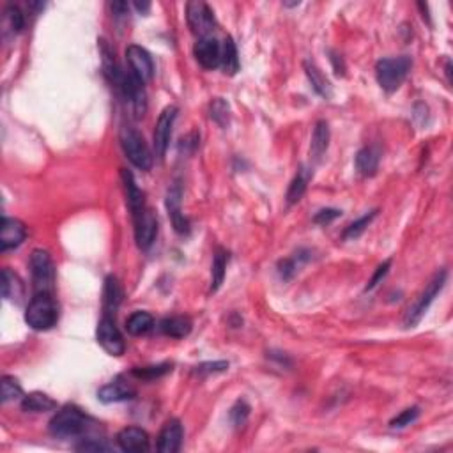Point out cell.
Returning <instances> with one entry per match:
<instances>
[{
  "instance_id": "484cf974",
  "label": "cell",
  "mask_w": 453,
  "mask_h": 453,
  "mask_svg": "<svg viewBox=\"0 0 453 453\" xmlns=\"http://www.w3.org/2000/svg\"><path fill=\"white\" fill-rule=\"evenodd\" d=\"M23 283L17 273H12L9 268L2 270V296L9 301H20L23 298Z\"/></svg>"
},
{
  "instance_id": "1f68e13d",
  "label": "cell",
  "mask_w": 453,
  "mask_h": 453,
  "mask_svg": "<svg viewBox=\"0 0 453 453\" xmlns=\"http://www.w3.org/2000/svg\"><path fill=\"white\" fill-rule=\"evenodd\" d=\"M172 370V365L161 363V365H149V367H137L131 370V376L142 381H154L158 377H163L165 374Z\"/></svg>"
},
{
  "instance_id": "4fadbf2b",
  "label": "cell",
  "mask_w": 453,
  "mask_h": 453,
  "mask_svg": "<svg viewBox=\"0 0 453 453\" xmlns=\"http://www.w3.org/2000/svg\"><path fill=\"white\" fill-rule=\"evenodd\" d=\"M181 199H183V188L179 183H174L167 192V211L170 217L172 225L176 232L188 234L190 232V221L181 211Z\"/></svg>"
},
{
  "instance_id": "836d02e7",
  "label": "cell",
  "mask_w": 453,
  "mask_h": 453,
  "mask_svg": "<svg viewBox=\"0 0 453 453\" xmlns=\"http://www.w3.org/2000/svg\"><path fill=\"white\" fill-rule=\"evenodd\" d=\"M306 259L308 257H303V252H299L296 253L294 257L280 261V264H278V274H280V278H282V280H290V278L296 274L301 262H305Z\"/></svg>"
},
{
  "instance_id": "7a4b0ae2",
  "label": "cell",
  "mask_w": 453,
  "mask_h": 453,
  "mask_svg": "<svg viewBox=\"0 0 453 453\" xmlns=\"http://www.w3.org/2000/svg\"><path fill=\"white\" fill-rule=\"evenodd\" d=\"M89 427V418L78 409L77 405H64L61 411L55 412V416L50 420V434L59 439H73L85 434Z\"/></svg>"
},
{
  "instance_id": "74e56055",
  "label": "cell",
  "mask_w": 453,
  "mask_h": 453,
  "mask_svg": "<svg viewBox=\"0 0 453 453\" xmlns=\"http://www.w3.org/2000/svg\"><path fill=\"white\" fill-rule=\"evenodd\" d=\"M250 416V405L245 401H239L234 404V407L230 409V421L234 423V427H243V425L248 421Z\"/></svg>"
},
{
  "instance_id": "603a6c76",
  "label": "cell",
  "mask_w": 453,
  "mask_h": 453,
  "mask_svg": "<svg viewBox=\"0 0 453 453\" xmlns=\"http://www.w3.org/2000/svg\"><path fill=\"white\" fill-rule=\"evenodd\" d=\"M312 179V168L301 167L298 170V174L294 176V179L290 181L289 190H287V204H298L299 201L305 195L306 188H308V183Z\"/></svg>"
},
{
  "instance_id": "e575fe53",
  "label": "cell",
  "mask_w": 453,
  "mask_h": 453,
  "mask_svg": "<svg viewBox=\"0 0 453 453\" xmlns=\"http://www.w3.org/2000/svg\"><path fill=\"white\" fill-rule=\"evenodd\" d=\"M211 119L217 124H220L221 128L229 126V119H230L229 103H225L221 98L214 99V101L211 103Z\"/></svg>"
},
{
  "instance_id": "b9f144b4",
  "label": "cell",
  "mask_w": 453,
  "mask_h": 453,
  "mask_svg": "<svg viewBox=\"0 0 453 453\" xmlns=\"http://www.w3.org/2000/svg\"><path fill=\"white\" fill-rule=\"evenodd\" d=\"M78 452H108L110 446L106 445V443L98 441V439H83V443L77 445Z\"/></svg>"
},
{
  "instance_id": "ffe728a7",
  "label": "cell",
  "mask_w": 453,
  "mask_h": 453,
  "mask_svg": "<svg viewBox=\"0 0 453 453\" xmlns=\"http://www.w3.org/2000/svg\"><path fill=\"white\" fill-rule=\"evenodd\" d=\"M356 170L365 177L376 176L377 168L381 163V149L377 145H367V148L359 149L356 154Z\"/></svg>"
},
{
  "instance_id": "f1b7e54d",
  "label": "cell",
  "mask_w": 453,
  "mask_h": 453,
  "mask_svg": "<svg viewBox=\"0 0 453 453\" xmlns=\"http://www.w3.org/2000/svg\"><path fill=\"white\" fill-rule=\"evenodd\" d=\"M221 68L230 77L239 71V57H237V48L232 37H227L221 46Z\"/></svg>"
},
{
  "instance_id": "e0dca14e",
  "label": "cell",
  "mask_w": 453,
  "mask_h": 453,
  "mask_svg": "<svg viewBox=\"0 0 453 453\" xmlns=\"http://www.w3.org/2000/svg\"><path fill=\"white\" fill-rule=\"evenodd\" d=\"M117 445L123 452L128 453H145L149 452V436L139 427H126L117 434Z\"/></svg>"
},
{
  "instance_id": "d4e9b609",
  "label": "cell",
  "mask_w": 453,
  "mask_h": 453,
  "mask_svg": "<svg viewBox=\"0 0 453 453\" xmlns=\"http://www.w3.org/2000/svg\"><path fill=\"white\" fill-rule=\"evenodd\" d=\"M21 409L25 412H46L57 409V402L52 396L41 392H32L29 395H23L21 399Z\"/></svg>"
},
{
  "instance_id": "277c9868",
  "label": "cell",
  "mask_w": 453,
  "mask_h": 453,
  "mask_svg": "<svg viewBox=\"0 0 453 453\" xmlns=\"http://www.w3.org/2000/svg\"><path fill=\"white\" fill-rule=\"evenodd\" d=\"M119 140H121V148H123L124 154L130 159L131 163L135 165L140 170H149L152 167V154L149 151L148 143L143 140L135 128L123 126L121 133H119Z\"/></svg>"
},
{
  "instance_id": "3957f363",
  "label": "cell",
  "mask_w": 453,
  "mask_h": 453,
  "mask_svg": "<svg viewBox=\"0 0 453 453\" xmlns=\"http://www.w3.org/2000/svg\"><path fill=\"white\" fill-rule=\"evenodd\" d=\"M412 61L407 55L402 57H392V59H381L376 64V78L381 89L386 90L388 94L395 92L396 89H401L404 80L407 78L409 71H411Z\"/></svg>"
},
{
  "instance_id": "7bdbcfd3",
  "label": "cell",
  "mask_w": 453,
  "mask_h": 453,
  "mask_svg": "<svg viewBox=\"0 0 453 453\" xmlns=\"http://www.w3.org/2000/svg\"><path fill=\"white\" fill-rule=\"evenodd\" d=\"M135 8L139 9L140 12H148L149 9H151V4H149V2H142V4H140V2H135Z\"/></svg>"
},
{
  "instance_id": "9a60e30c",
  "label": "cell",
  "mask_w": 453,
  "mask_h": 453,
  "mask_svg": "<svg viewBox=\"0 0 453 453\" xmlns=\"http://www.w3.org/2000/svg\"><path fill=\"white\" fill-rule=\"evenodd\" d=\"M27 237V229L17 218H2V227H0V250L8 252V250L18 248Z\"/></svg>"
},
{
  "instance_id": "9c48e42d",
  "label": "cell",
  "mask_w": 453,
  "mask_h": 453,
  "mask_svg": "<svg viewBox=\"0 0 453 453\" xmlns=\"http://www.w3.org/2000/svg\"><path fill=\"white\" fill-rule=\"evenodd\" d=\"M186 20H188L192 32L201 37H208V34L217 25L214 12L205 2H190L186 6Z\"/></svg>"
},
{
  "instance_id": "7402d4cb",
  "label": "cell",
  "mask_w": 453,
  "mask_h": 453,
  "mask_svg": "<svg viewBox=\"0 0 453 453\" xmlns=\"http://www.w3.org/2000/svg\"><path fill=\"white\" fill-rule=\"evenodd\" d=\"M159 331L163 335L170 336V339H184L192 331V321L188 317H183V315L167 317L159 323Z\"/></svg>"
},
{
  "instance_id": "30bf717a",
  "label": "cell",
  "mask_w": 453,
  "mask_h": 453,
  "mask_svg": "<svg viewBox=\"0 0 453 453\" xmlns=\"http://www.w3.org/2000/svg\"><path fill=\"white\" fill-rule=\"evenodd\" d=\"M176 106H167V108L159 114L154 130V152L158 159H163L165 154H167L168 143H170L172 137V128H174V123H176Z\"/></svg>"
},
{
  "instance_id": "8992f818",
  "label": "cell",
  "mask_w": 453,
  "mask_h": 453,
  "mask_svg": "<svg viewBox=\"0 0 453 453\" xmlns=\"http://www.w3.org/2000/svg\"><path fill=\"white\" fill-rule=\"evenodd\" d=\"M30 273L36 292H52L55 283V265L46 250H34L30 255Z\"/></svg>"
},
{
  "instance_id": "ba28073f",
  "label": "cell",
  "mask_w": 453,
  "mask_h": 453,
  "mask_svg": "<svg viewBox=\"0 0 453 453\" xmlns=\"http://www.w3.org/2000/svg\"><path fill=\"white\" fill-rule=\"evenodd\" d=\"M96 336H98L99 345H101V348L110 356H123L124 351H126V343H124L123 333H121L119 328L115 326L114 317L103 315V319L98 324Z\"/></svg>"
},
{
  "instance_id": "8fae6325",
  "label": "cell",
  "mask_w": 453,
  "mask_h": 453,
  "mask_svg": "<svg viewBox=\"0 0 453 453\" xmlns=\"http://www.w3.org/2000/svg\"><path fill=\"white\" fill-rule=\"evenodd\" d=\"M133 223H135V239L139 248L149 250L152 243H154L156 234H158V218L148 208L139 218L133 220Z\"/></svg>"
},
{
  "instance_id": "cb8c5ba5",
  "label": "cell",
  "mask_w": 453,
  "mask_h": 453,
  "mask_svg": "<svg viewBox=\"0 0 453 453\" xmlns=\"http://www.w3.org/2000/svg\"><path fill=\"white\" fill-rule=\"evenodd\" d=\"M330 148V126L326 121H319L314 128V135H312L310 143V154L315 161H321L324 152Z\"/></svg>"
},
{
  "instance_id": "7c38bea8",
  "label": "cell",
  "mask_w": 453,
  "mask_h": 453,
  "mask_svg": "<svg viewBox=\"0 0 453 453\" xmlns=\"http://www.w3.org/2000/svg\"><path fill=\"white\" fill-rule=\"evenodd\" d=\"M193 53L197 62L204 70H217L218 66H221V45L214 37H201L193 48Z\"/></svg>"
},
{
  "instance_id": "f546056e",
  "label": "cell",
  "mask_w": 453,
  "mask_h": 453,
  "mask_svg": "<svg viewBox=\"0 0 453 453\" xmlns=\"http://www.w3.org/2000/svg\"><path fill=\"white\" fill-rule=\"evenodd\" d=\"M227 252L221 248L217 250L214 259H212V270H211V292H217L223 283L225 270H227Z\"/></svg>"
},
{
  "instance_id": "6da1fadb",
  "label": "cell",
  "mask_w": 453,
  "mask_h": 453,
  "mask_svg": "<svg viewBox=\"0 0 453 453\" xmlns=\"http://www.w3.org/2000/svg\"><path fill=\"white\" fill-rule=\"evenodd\" d=\"M57 321L59 306L52 292H36L25 312V323L36 331H48Z\"/></svg>"
},
{
  "instance_id": "4dcf8cb0",
  "label": "cell",
  "mask_w": 453,
  "mask_h": 453,
  "mask_svg": "<svg viewBox=\"0 0 453 453\" xmlns=\"http://www.w3.org/2000/svg\"><path fill=\"white\" fill-rule=\"evenodd\" d=\"M0 401L2 404H8L17 399H23V390H21L20 383L14 377L4 376L2 377V384H0Z\"/></svg>"
},
{
  "instance_id": "52a82bcc",
  "label": "cell",
  "mask_w": 453,
  "mask_h": 453,
  "mask_svg": "<svg viewBox=\"0 0 453 453\" xmlns=\"http://www.w3.org/2000/svg\"><path fill=\"white\" fill-rule=\"evenodd\" d=\"M126 62L131 77L135 78L139 83H142V85H145L154 77V62H152L151 53L148 50H143L142 46H128Z\"/></svg>"
},
{
  "instance_id": "83f0119b",
  "label": "cell",
  "mask_w": 453,
  "mask_h": 453,
  "mask_svg": "<svg viewBox=\"0 0 453 453\" xmlns=\"http://www.w3.org/2000/svg\"><path fill=\"white\" fill-rule=\"evenodd\" d=\"M305 73L306 77H308V80H310L312 89H314L319 96H323L324 99H330L331 94H333V90H331L328 78L321 73L317 66L310 64V62H305Z\"/></svg>"
},
{
  "instance_id": "d590c367",
  "label": "cell",
  "mask_w": 453,
  "mask_h": 453,
  "mask_svg": "<svg viewBox=\"0 0 453 453\" xmlns=\"http://www.w3.org/2000/svg\"><path fill=\"white\" fill-rule=\"evenodd\" d=\"M418 416H420V407H407L390 421V427H392V429H404L407 425L414 423V421L418 420Z\"/></svg>"
},
{
  "instance_id": "ac0fdd59",
  "label": "cell",
  "mask_w": 453,
  "mask_h": 453,
  "mask_svg": "<svg viewBox=\"0 0 453 453\" xmlns=\"http://www.w3.org/2000/svg\"><path fill=\"white\" fill-rule=\"evenodd\" d=\"M121 177H123L128 208H130L131 217L135 220V218H139L140 214L148 209V205H145V199H143V193L140 192V188L137 186L135 177H133V174H131L130 170L123 168V170H121Z\"/></svg>"
},
{
  "instance_id": "44dd1931",
  "label": "cell",
  "mask_w": 453,
  "mask_h": 453,
  "mask_svg": "<svg viewBox=\"0 0 453 453\" xmlns=\"http://www.w3.org/2000/svg\"><path fill=\"white\" fill-rule=\"evenodd\" d=\"M123 301V287L115 276H108L105 280V290H103V310L108 317H114L117 308Z\"/></svg>"
},
{
  "instance_id": "60d3db41",
  "label": "cell",
  "mask_w": 453,
  "mask_h": 453,
  "mask_svg": "<svg viewBox=\"0 0 453 453\" xmlns=\"http://www.w3.org/2000/svg\"><path fill=\"white\" fill-rule=\"evenodd\" d=\"M390 268H392V259H388V261H384L383 264H381L379 268H377V270H376V273H374V276L370 278V282H368L367 289H365V290H372V289H376V287L379 285V282H381V280H383V278L386 276V274H388Z\"/></svg>"
},
{
  "instance_id": "4316f807",
  "label": "cell",
  "mask_w": 453,
  "mask_h": 453,
  "mask_svg": "<svg viewBox=\"0 0 453 453\" xmlns=\"http://www.w3.org/2000/svg\"><path fill=\"white\" fill-rule=\"evenodd\" d=\"M154 328V317L149 312H133L126 321V330L130 335H145Z\"/></svg>"
},
{
  "instance_id": "8d00e7d4",
  "label": "cell",
  "mask_w": 453,
  "mask_h": 453,
  "mask_svg": "<svg viewBox=\"0 0 453 453\" xmlns=\"http://www.w3.org/2000/svg\"><path fill=\"white\" fill-rule=\"evenodd\" d=\"M6 18H8L9 27H11L12 32L18 34L23 30L25 17L23 12L20 11V8H17V6H8V8H6Z\"/></svg>"
},
{
  "instance_id": "f35d334b",
  "label": "cell",
  "mask_w": 453,
  "mask_h": 453,
  "mask_svg": "<svg viewBox=\"0 0 453 453\" xmlns=\"http://www.w3.org/2000/svg\"><path fill=\"white\" fill-rule=\"evenodd\" d=\"M229 368V361H209V363H201L195 367V374L199 376H209V374H218V372H225Z\"/></svg>"
},
{
  "instance_id": "5b68a950",
  "label": "cell",
  "mask_w": 453,
  "mask_h": 453,
  "mask_svg": "<svg viewBox=\"0 0 453 453\" xmlns=\"http://www.w3.org/2000/svg\"><path fill=\"white\" fill-rule=\"evenodd\" d=\"M446 276H448V273H446L445 270L437 271V273L434 274L432 280L429 282V285L425 287V290L421 292L420 296H418L416 301L412 303V306H409L407 314H405V317H404L405 328H412L420 323L421 317L427 314V310L430 308V305L434 303V299L437 298V294H439V292L443 290V287H445Z\"/></svg>"
},
{
  "instance_id": "d6a6232c",
  "label": "cell",
  "mask_w": 453,
  "mask_h": 453,
  "mask_svg": "<svg viewBox=\"0 0 453 453\" xmlns=\"http://www.w3.org/2000/svg\"><path fill=\"white\" fill-rule=\"evenodd\" d=\"M377 212H379V211H377V209H374V211L367 212V214H363V217L358 218L356 221H352V223L349 225V227H345V230H343V234H342L343 239H356V237L361 236V234L367 230L368 225L374 221V218L377 217Z\"/></svg>"
},
{
  "instance_id": "5bb4252c",
  "label": "cell",
  "mask_w": 453,
  "mask_h": 453,
  "mask_svg": "<svg viewBox=\"0 0 453 453\" xmlns=\"http://www.w3.org/2000/svg\"><path fill=\"white\" fill-rule=\"evenodd\" d=\"M137 390L131 386L128 381L123 377H115L112 383L105 384L103 388H99L98 399L103 404H115V402H126L135 399Z\"/></svg>"
},
{
  "instance_id": "ab89813d",
  "label": "cell",
  "mask_w": 453,
  "mask_h": 453,
  "mask_svg": "<svg viewBox=\"0 0 453 453\" xmlns=\"http://www.w3.org/2000/svg\"><path fill=\"white\" fill-rule=\"evenodd\" d=\"M340 217H342V211H339V209H333V208L321 209V211L315 212L314 223H317V225H330L331 221H335L336 218H340Z\"/></svg>"
},
{
  "instance_id": "d6986e66",
  "label": "cell",
  "mask_w": 453,
  "mask_h": 453,
  "mask_svg": "<svg viewBox=\"0 0 453 453\" xmlns=\"http://www.w3.org/2000/svg\"><path fill=\"white\" fill-rule=\"evenodd\" d=\"M98 43H99L98 45L99 55H101L103 73H105V77L108 78V82H110L115 89H119V85H121V82H123L124 78V71L119 68L117 59H115V53L112 52L110 45H108L105 39H99Z\"/></svg>"
},
{
  "instance_id": "2e32d148",
  "label": "cell",
  "mask_w": 453,
  "mask_h": 453,
  "mask_svg": "<svg viewBox=\"0 0 453 453\" xmlns=\"http://www.w3.org/2000/svg\"><path fill=\"white\" fill-rule=\"evenodd\" d=\"M183 437H184V430L183 425H181L179 420H168L167 423L163 425V429L159 432L158 437V448L159 453H176L181 450V445H183Z\"/></svg>"
}]
</instances>
